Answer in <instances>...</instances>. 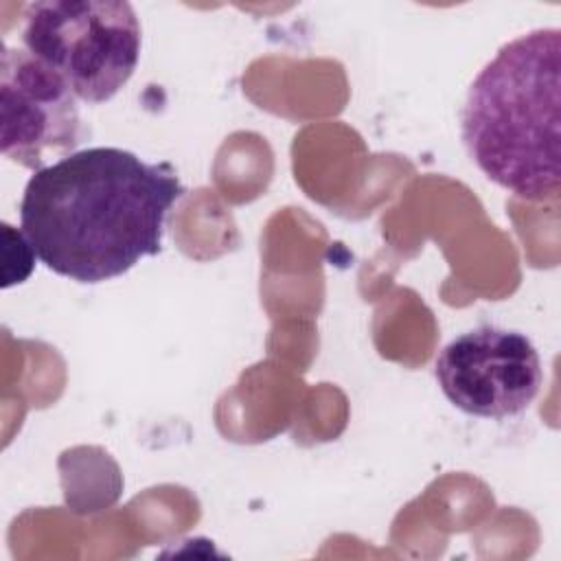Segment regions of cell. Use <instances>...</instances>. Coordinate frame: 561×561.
I'll use <instances>...</instances> for the list:
<instances>
[{
  "label": "cell",
  "instance_id": "5",
  "mask_svg": "<svg viewBox=\"0 0 561 561\" xmlns=\"http://www.w3.org/2000/svg\"><path fill=\"white\" fill-rule=\"evenodd\" d=\"M0 99L7 158L37 171L44 167V151H66L79 142V99L28 50L4 48Z\"/></svg>",
  "mask_w": 561,
  "mask_h": 561
},
{
  "label": "cell",
  "instance_id": "2",
  "mask_svg": "<svg viewBox=\"0 0 561 561\" xmlns=\"http://www.w3.org/2000/svg\"><path fill=\"white\" fill-rule=\"evenodd\" d=\"M561 31L506 42L471 81L460 136L473 164L508 193L543 202L561 186Z\"/></svg>",
  "mask_w": 561,
  "mask_h": 561
},
{
  "label": "cell",
  "instance_id": "3",
  "mask_svg": "<svg viewBox=\"0 0 561 561\" xmlns=\"http://www.w3.org/2000/svg\"><path fill=\"white\" fill-rule=\"evenodd\" d=\"M22 46L55 70L79 101H110L140 59V22L121 0H48L24 11Z\"/></svg>",
  "mask_w": 561,
  "mask_h": 561
},
{
  "label": "cell",
  "instance_id": "1",
  "mask_svg": "<svg viewBox=\"0 0 561 561\" xmlns=\"http://www.w3.org/2000/svg\"><path fill=\"white\" fill-rule=\"evenodd\" d=\"M184 193L167 162L149 164L121 147H88L33 171L20 228L50 272L94 285L162 250L167 215Z\"/></svg>",
  "mask_w": 561,
  "mask_h": 561
},
{
  "label": "cell",
  "instance_id": "4",
  "mask_svg": "<svg viewBox=\"0 0 561 561\" xmlns=\"http://www.w3.org/2000/svg\"><path fill=\"white\" fill-rule=\"evenodd\" d=\"M434 375L451 405L480 419L524 412L543 383L535 344L500 327H478L454 337L436 357Z\"/></svg>",
  "mask_w": 561,
  "mask_h": 561
}]
</instances>
